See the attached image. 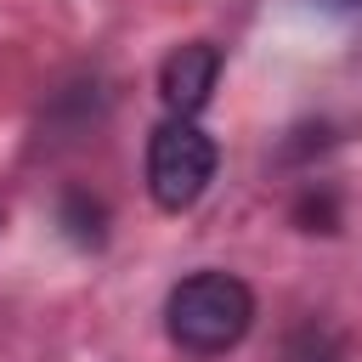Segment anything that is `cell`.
<instances>
[{
	"mask_svg": "<svg viewBox=\"0 0 362 362\" xmlns=\"http://www.w3.org/2000/svg\"><path fill=\"white\" fill-rule=\"evenodd\" d=\"M57 221H62V232H68L79 249H96V243L107 238V209H102L90 192H62Z\"/></svg>",
	"mask_w": 362,
	"mask_h": 362,
	"instance_id": "cell-4",
	"label": "cell"
},
{
	"mask_svg": "<svg viewBox=\"0 0 362 362\" xmlns=\"http://www.w3.org/2000/svg\"><path fill=\"white\" fill-rule=\"evenodd\" d=\"M255 322V294L232 272H192L170 288L164 300V328L181 351L192 356H221L232 351Z\"/></svg>",
	"mask_w": 362,
	"mask_h": 362,
	"instance_id": "cell-1",
	"label": "cell"
},
{
	"mask_svg": "<svg viewBox=\"0 0 362 362\" xmlns=\"http://www.w3.org/2000/svg\"><path fill=\"white\" fill-rule=\"evenodd\" d=\"M215 79H221V45L187 40V45H175V51L164 57V68H158V96H164L170 113L192 119V113H204V102L215 96Z\"/></svg>",
	"mask_w": 362,
	"mask_h": 362,
	"instance_id": "cell-3",
	"label": "cell"
},
{
	"mask_svg": "<svg viewBox=\"0 0 362 362\" xmlns=\"http://www.w3.org/2000/svg\"><path fill=\"white\" fill-rule=\"evenodd\" d=\"M209 181H215V141L192 119L170 113L147 136V192H153V204L181 215L209 192Z\"/></svg>",
	"mask_w": 362,
	"mask_h": 362,
	"instance_id": "cell-2",
	"label": "cell"
}]
</instances>
